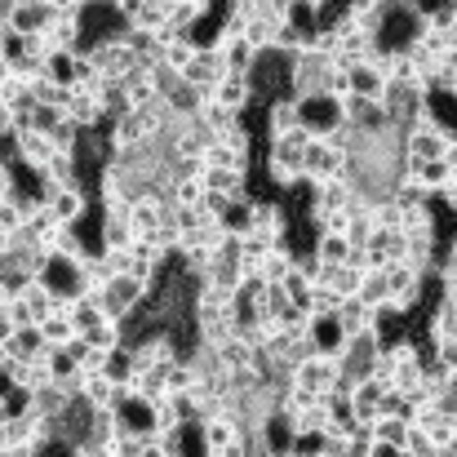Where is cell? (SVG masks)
Masks as SVG:
<instances>
[{"label": "cell", "instance_id": "f35d334b", "mask_svg": "<svg viewBox=\"0 0 457 457\" xmlns=\"http://www.w3.org/2000/svg\"><path fill=\"white\" fill-rule=\"evenodd\" d=\"M436 364L445 373H457V337H440L436 342Z\"/></svg>", "mask_w": 457, "mask_h": 457}, {"label": "cell", "instance_id": "5bb4252c", "mask_svg": "<svg viewBox=\"0 0 457 457\" xmlns=\"http://www.w3.org/2000/svg\"><path fill=\"white\" fill-rule=\"evenodd\" d=\"M382 391H386V382H382V378H355V386H351V395H346V404H351L355 422H373V418H378Z\"/></svg>", "mask_w": 457, "mask_h": 457}, {"label": "cell", "instance_id": "8fae6325", "mask_svg": "<svg viewBox=\"0 0 457 457\" xmlns=\"http://www.w3.org/2000/svg\"><path fill=\"white\" fill-rule=\"evenodd\" d=\"M187 85H195V89H209V85H218L222 76H227V62H222V54L218 49H209V45H200L195 49V58L178 71Z\"/></svg>", "mask_w": 457, "mask_h": 457}, {"label": "cell", "instance_id": "c3c4849f", "mask_svg": "<svg viewBox=\"0 0 457 457\" xmlns=\"http://www.w3.org/2000/svg\"><path fill=\"white\" fill-rule=\"evenodd\" d=\"M155 4H169V0H155Z\"/></svg>", "mask_w": 457, "mask_h": 457}, {"label": "cell", "instance_id": "2e32d148", "mask_svg": "<svg viewBox=\"0 0 457 457\" xmlns=\"http://www.w3.org/2000/svg\"><path fill=\"white\" fill-rule=\"evenodd\" d=\"M54 18V9L45 4V0H13L9 4V31H22V36H31V31H45V22Z\"/></svg>", "mask_w": 457, "mask_h": 457}, {"label": "cell", "instance_id": "9c48e42d", "mask_svg": "<svg viewBox=\"0 0 457 457\" xmlns=\"http://www.w3.org/2000/svg\"><path fill=\"white\" fill-rule=\"evenodd\" d=\"M204 98H209V103H218V107H227V112H236V116H245V112L253 107V85H249V76L227 71L218 85H209V89H204Z\"/></svg>", "mask_w": 457, "mask_h": 457}, {"label": "cell", "instance_id": "e0dca14e", "mask_svg": "<svg viewBox=\"0 0 457 457\" xmlns=\"http://www.w3.org/2000/svg\"><path fill=\"white\" fill-rule=\"evenodd\" d=\"M13 298L22 303V311H27V320H31V324H40V320L58 306V294H54V289H49L40 276H31V280H27V285H22Z\"/></svg>", "mask_w": 457, "mask_h": 457}, {"label": "cell", "instance_id": "277c9868", "mask_svg": "<svg viewBox=\"0 0 457 457\" xmlns=\"http://www.w3.org/2000/svg\"><path fill=\"white\" fill-rule=\"evenodd\" d=\"M337 378H342V364H337V355H328V351H315V355H306L303 364L289 369V382L306 386L311 395H333Z\"/></svg>", "mask_w": 457, "mask_h": 457}, {"label": "cell", "instance_id": "cb8c5ba5", "mask_svg": "<svg viewBox=\"0 0 457 457\" xmlns=\"http://www.w3.org/2000/svg\"><path fill=\"white\" fill-rule=\"evenodd\" d=\"M160 98H164V107H169L173 116H195V112H200V103H204V89H195V85H187V80L178 76Z\"/></svg>", "mask_w": 457, "mask_h": 457}, {"label": "cell", "instance_id": "d590c367", "mask_svg": "<svg viewBox=\"0 0 457 457\" xmlns=\"http://www.w3.org/2000/svg\"><path fill=\"white\" fill-rule=\"evenodd\" d=\"M440 337H457V306L449 298H440L436 315H431V342H440Z\"/></svg>", "mask_w": 457, "mask_h": 457}, {"label": "cell", "instance_id": "f6af8a7d", "mask_svg": "<svg viewBox=\"0 0 457 457\" xmlns=\"http://www.w3.org/2000/svg\"><path fill=\"white\" fill-rule=\"evenodd\" d=\"M103 4H107V9H116V13H120V9H125V4H129V0H103Z\"/></svg>", "mask_w": 457, "mask_h": 457}, {"label": "cell", "instance_id": "d6a6232c", "mask_svg": "<svg viewBox=\"0 0 457 457\" xmlns=\"http://www.w3.org/2000/svg\"><path fill=\"white\" fill-rule=\"evenodd\" d=\"M276 27L280 22H271V18H262V13H253V18H245V27H240V36L258 49V54H271V40H276Z\"/></svg>", "mask_w": 457, "mask_h": 457}, {"label": "cell", "instance_id": "74e56055", "mask_svg": "<svg viewBox=\"0 0 457 457\" xmlns=\"http://www.w3.org/2000/svg\"><path fill=\"white\" fill-rule=\"evenodd\" d=\"M49 143H54V152H67V155H76L80 152V129L71 125V120H58L49 134H45Z\"/></svg>", "mask_w": 457, "mask_h": 457}, {"label": "cell", "instance_id": "b9f144b4", "mask_svg": "<svg viewBox=\"0 0 457 457\" xmlns=\"http://www.w3.org/2000/svg\"><path fill=\"white\" fill-rule=\"evenodd\" d=\"M445 191H453L457 195V164H449V182H445Z\"/></svg>", "mask_w": 457, "mask_h": 457}, {"label": "cell", "instance_id": "ba28073f", "mask_svg": "<svg viewBox=\"0 0 457 457\" xmlns=\"http://www.w3.org/2000/svg\"><path fill=\"white\" fill-rule=\"evenodd\" d=\"M245 231H253V236L267 240V245L289 240V213H285V204H276V200H253L249 227H245Z\"/></svg>", "mask_w": 457, "mask_h": 457}, {"label": "cell", "instance_id": "4fadbf2b", "mask_svg": "<svg viewBox=\"0 0 457 457\" xmlns=\"http://www.w3.org/2000/svg\"><path fill=\"white\" fill-rule=\"evenodd\" d=\"M386 85H391V80L378 71L373 54H369V58H360L355 67H346V89H351V94H364V98H378V103H382Z\"/></svg>", "mask_w": 457, "mask_h": 457}, {"label": "cell", "instance_id": "3957f363", "mask_svg": "<svg viewBox=\"0 0 457 457\" xmlns=\"http://www.w3.org/2000/svg\"><path fill=\"white\" fill-rule=\"evenodd\" d=\"M36 195H40V204L54 213V222H62V227H76V222L89 213V195H85L80 182H67V187H40V182H36Z\"/></svg>", "mask_w": 457, "mask_h": 457}, {"label": "cell", "instance_id": "ab89813d", "mask_svg": "<svg viewBox=\"0 0 457 457\" xmlns=\"http://www.w3.org/2000/svg\"><path fill=\"white\" fill-rule=\"evenodd\" d=\"M18 328V320H13V311H9V303H0V337H9Z\"/></svg>", "mask_w": 457, "mask_h": 457}, {"label": "cell", "instance_id": "6da1fadb", "mask_svg": "<svg viewBox=\"0 0 457 457\" xmlns=\"http://www.w3.org/2000/svg\"><path fill=\"white\" fill-rule=\"evenodd\" d=\"M306 129H294V134H280L271 138L267 147V178L276 187H298L303 182V152H306Z\"/></svg>", "mask_w": 457, "mask_h": 457}, {"label": "cell", "instance_id": "44dd1931", "mask_svg": "<svg viewBox=\"0 0 457 457\" xmlns=\"http://www.w3.org/2000/svg\"><path fill=\"white\" fill-rule=\"evenodd\" d=\"M36 182H40V187H67V182H80V164H76V155L54 152L40 169H36Z\"/></svg>", "mask_w": 457, "mask_h": 457}, {"label": "cell", "instance_id": "484cf974", "mask_svg": "<svg viewBox=\"0 0 457 457\" xmlns=\"http://www.w3.org/2000/svg\"><path fill=\"white\" fill-rule=\"evenodd\" d=\"M333 320H337L342 337H351V333L373 328V306H364L360 298H342V303H337V311H333Z\"/></svg>", "mask_w": 457, "mask_h": 457}, {"label": "cell", "instance_id": "8992f818", "mask_svg": "<svg viewBox=\"0 0 457 457\" xmlns=\"http://www.w3.org/2000/svg\"><path fill=\"white\" fill-rule=\"evenodd\" d=\"M62 116H67L76 129H98V125H107L98 85H71V94H67V103H62Z\"/></svg>", "mask_w": 457, "mask_h": 457}, {"label": "cell", "instance_id": "4dcf8cb0", "mask_svg": "<svg viewBox=\"0 0 457 457\" xmlns=\"http://www.w3.org/2000/svg\"><path fill=\"white\" fill-rule=\"evenodd\" d=\"M213 351H218V364H222V369H245V364H258V351H253L240 333H236V337H227V342H218Z\"/></svg>", "mask_w": 457, "mask_h": 457}, {"label": "cell", "instance_id": "30bf717a", "mask_svg": "<svg viewBox=\"0 0 457 457\" xmlns=\"http://www.w3.org/2000/svg\"><path fill=\"white\" fill-rule=\"evenodd\" d=\"M337 112H342V120H346V125H355V129H364V134L386 129V112H382V103H378V98L342 94V98H337Z\"/></svg>", "mask_w": 457, "mask_h": 457}, {"label": "cell", "instance_id": "5b68a950", "mask_svg": "<svg viewBox=\"0 0 457 457\" xmlns=\"http://www.w3.org/2000/svg\"><path fill=\"white\" fill-rule=\"evenodd\" d=\"M147 298V285L143 280H134L129 271H120V276H112L107 285H103V294H98V303H103V311H107V320H129L134 315V306Z\"/></svg>", "mask_w": 457, "mask_h": 457}, {"label": "cell", "instance_id": "9a60e30c", "mask_svg": "<svg viewBox=\"0 0 457 457\" xmlns=\"http://www.w3.org/2000/svg\"><path fill=\"white\" fill-rule=\"evenodd\" d=\"M294 129H303V107H298V98H294V94L271 98V103H267V134L280 138V134H294Z\"/></svg>", "mask_w": 457, "mask_h": 457}, {"label": "cell", "instance_id": "603a6c76", "mask_svg": "<svg viewBox=\"0 0 457 457\" xmlns=\"http://www.w3.org/2000/svg\"><path fill=\"white\" fill-rule=\"evenodd\" d=\"M120 18L134 31H164V4H155V0H129L120 9Z\"/></svg>", "mask_w": 457, "mask_h": 457}, {"label": "cell", "instance_id": "836d02e7", "mask_svg": "<svg viewBox=\"0 0 457 457\" xmlns=\"http://www.w3.org/2000/svg\"><path fill=\"white\" fill-rule=\"evenodd\" d=\"M404 209V231L409 236H436V218H431V204L427 200H413V204H400Z\"/></svg>", "mask_w": 457, "mask_h": 457}, {"label": "cell", "instance_id": "7402d4cb", "mask_svg": "<svg viewBox=\"0 0 457 457\" xmlns=\"http://www.w3.org/2000/svg\"><path fill=\"white\" fill-rule=\"evenodd\" d=\"M200 187L218 195H245L249 191V169H200Z\"/></svg>", "mask_w": 457, "mask_h": 457}, {"label": "cell", "instance_id": "7dc6e473", "mask_svg": "<svg viewBox=\"0 0 457 457\" xmlns=\"http://www.w3.org/2000/svg\"><path fill=\"white\" fill-rule=\"evenodd\" d=\"M4 31H9V27H4V22H0V45H4Z\"/></svg>", "mask_w": 457, "mask_h": 457}, {"label": "cell", "instance_id": "7c38bea8", "mask_svg": "<svg viewBox=\"0 0 457 457\" xmlns=\"http://www.w3.org/2000/svg\"><path fill=\"white\" fill-rule=\"evenodd\" d=\"M89 409H116L120 400H125V391L98 369V373H80V391H76Z\"/></svg>", "mask_w": 457, "mask_h": 457}, {"label": "cell", "instance_id": "bcb514c9", "mask_svg": "<svg viewBox=\"0 0 457 457\" xmlns=\"http://www.w3.org/2000/svg\"><path fill=\"white\" fill-rule=\"evenodd\" d=\"M0 449H9V431H4V422H0Z\"/></svg>", "mask_w": 457, "mask_h": 457}, {"label": "cell", "instance_id": "4316f807", "mask_svg": "<svg viewBox=\"0 0 457 457\" xmlns=\"http://www.w3.org/2000/svg\"><path fill=\"white\" fill-rule=\"evenodd\" d=\"M404 155H413V160L445 155V129H404Z\"/></svg>", "mask_w": 457, "mask_h": 457}, {"label": "cell", "instance_id": "1f68e13d", "mask_svg": "<svg viewBox=\"0 0 457 457\" xmlns=\"http://www.w3.org/2000/svg\"><path fill=\"white\" fill-rule=\"evenodd\" d=\"M346 253H351V245H346V236H333V231H315V262H324V267H337V262H346Z\"/></svg>", "mask_w": 457, "mask_h": 457}, {"label": "cell", "instance_id": "ac0fdd59", "mask_svg": "<svg viewBox=\"0 0 457 457\" xmlns=\"http://www.w3.org/2000/svg\"><path fill=\"white\" fill-rule=\"evenodd\" d=\"M4 346H9V360H18V364H31V360H45V337H40V328L36 324H18L9 337H4Z\"/></svg>", "mask_w": 457, "mask_h": 457}, {"label": "cell", "instance_id": "83f0119b", "mask_svg": "<svg viewBox=\"0 0 457 457\" xmlns=\"http://www.w3.org/2000/svg\"><path fill=\"white\" fill-rule=\"evenodd\" d=\"M298 262V253L289 249V240H280V245H271L267 249V258H262V267H258V276L267 280V285H280L285 276H289V267Z\"/></svg>", "mask_w": 457, "mask_h": 457}, {"label": "cell", "instance_id": "d4e9b609", "mask_svg": "<svg viewBox=\"0 0 457 457\" xmlns=\"http://www.w3.org/2000/svg\"><path fill=\"white\" fill-rule=\"evenodd\" d=\"M369 436H373V445H382V449H404V445H409V422H404V418H391V413H378V418L369 422Z\"/></svg>", "mask_w": 457, "mask_h": 457}, {"label": "cell", "instance_id": "ee69618b", "mask_svg": "<svg viewBox=\"0 0 457 457\" xmlns=\"http://www.w3.org/2000/svg\"><path fill=\"white\" fill-rule=\"evenodd\" d=\"M9 364V346H4V337H0V369Z\"/></svg>", "mask_w": 457, "mask_h": 457}, {"label": "cell", "instance_id": "7a4b0ae2", "mask_svg": "<svg viewBox=\"0 0 457 457\" xmlns=\"http://www.w3.org/2000/svg\"><path fill=\"white\" fill-rule=\"evenodd\" d=\"M85 54L94 58V67H98L103 80H125L129 71H138V54H134V45L125 40V27L112 31V36H98Z\"/></svg>", "mask_w": 457, "mask_h": 457}, {"label": "cell", "instance_id": "d6986e66", "mask_svg": "<svg viewBox=\"0 0 457 457\" xmlns=\"http://www.w3.org/2000/svg\"><path fill=\"white\" fill-rule=\"evenodd\" d=\"M80 36H85V18H58V13L40 31L45 49H80Z\"/></svg>", "mask_w": 457, "mask_h": 457}, {"label": "cell", "instance_id": "8d00e7d4", "mask_svg": "<svg viewBox=\"0 0 457 457\" xmlns=\"http://www.w3.org/2000/svg\"><path fill=\"white\" fill-rule=\"evenodd\" d=\"M364 306H382L386 303V276H382V267L378 271H364V280H360V294H355Z\"/></svg>", "mask_w": 457, "mask_h": 457}, {"label": "cell", "instance_id": "681fc988", "mask_svg": "<svg viewBox=\"0 0 457 457\" xmlns=\"http://www.w3.org/2000/svg\"><path fill=\"white\" fill-rule=\"evenodd\" d=\"M453 40H457V36H453Z\"/></svg>", "mask_w": 457, "mask_h": 457}, {"label": "cell", "instance_id": "e575fe53", "mask_svg": "<svg viewBox=\"0 0 457 457\" xmlns=\"http://www.w3.org/2000/svg\"><path fill=\"white\" fill-rule=\"evenodd\" d=\"M89 346H98V351H116L120 342H125V328H120V320H103L98 328H89V333H80Z\"/></svg>", "mask_w": 457, "mask_h": 457}, {"label": "cell", "instance_id": "f1b7e54d", "mask_svg": "<svg viewBox=\"0 0 457 457\" xmlns=\"http://www.w3.org/2000/svg\"><path fill=\"white\" fill-rule=\"evenodd\" d=\"M36 328H40L45 346H67V342L76 337V324H71V315H67L62 306H54V311H49V315H45Z\"/></svg>", "mask_w": 457, "mask_h": 457}, {"label": "cell", "instance_id": "52a82bcc", "mask_svg": "<svg viewBox=\"0 0 457 457\" xmlns=\"http://www.w3.org/2000/svg\"><path fill=\"white\" fill-rule=\"evenodd\" d=\"M346 169V152H337L333 143L324 138H306L303 152V182H324V178H337Z\"/></svg>", "mask_w": 457, "mask_h": 457}, {"label": "cell", "instance_id": "7bdbcfd3", "mask_svg": "<svg viewBox=\"0 0 457 457\" xmlns=\"http://www.w3.org/2000/svg\"><path fill=\"white\" fill-rule=\"evenodd\" d=\"M187 4H195L200 13H209V9H213V0H187Z\"/></svg>", "mask_w": 457, "mask_h": 457}, {"label": "cell", "instance_id": "60d3db41", "mask_svg": "<svg viewBox=\"0 0 457 457\" xmlns=\"http://www.w3.org/2000/svg\"><path fill=\"white\" fill-rule=\"evenodd\" d=\"M4 80H13V62L0 54V85H4Z\"/></svg>", "mask_w": 457, "mask_h": 457}, {"label": "cell", "instance_id": "ffe728a7", "mask_svg": "<svg viewBox=\"0 0 457 457\" xmlns=\"http://www.w3.org/2000/svg\"><path fill=\"white\" fill-rule=\"evenodd\" d=\"M120 89H125V103H129V112H147V107H155L160 103V89H155L152 71H129L125 80H120Z\"/></svg>", "mask_w": 457, "mask_h": 457}, {"label": "cell", "instance_id": "f546056e", "mask_svg": "<svg viewBox=\"0 0 457 457\" xmlns=\"http://www.w3.org/2000/svg\"><path fill=\"white\" fill-rule=\"evenodd\" d=\"M195 49H200L195 36H169V40L160 45V62H164L169 71H182V67L195 58Z\"/></svg>", "mask_w": 457, "mask_h": 457}]
</instances>
